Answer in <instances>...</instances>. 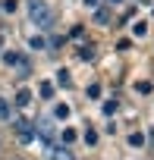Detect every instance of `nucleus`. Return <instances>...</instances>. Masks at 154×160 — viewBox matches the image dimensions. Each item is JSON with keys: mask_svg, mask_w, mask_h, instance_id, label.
I'll use <instances>...</instances> for the list:
<instances>
[{"mask_svg": "<svg viewBox=\"0 0 154 160\" xmlns=\"http://www.w3.org/2000/svg\"><path fill=\"white\" fill-rule=\"evenodd\" d=\"M28 19L38 28H50L54 25V13H50V7L44 0H28Z\"/></svg>", "mask_w": 154, "mask_h": 160, "instance_id": "1", "label": "nucleus"}, {"mask_svg": "<svg viewBox=\"0 0 154 160\" xmlns=\"http://www.w3.org/2000/svg\"><path fill=\"white\" fill-rule=\"evenodd\" d=\"M10 126H13V132H16V138H19L22 144L35 141V129H32V122H28L25 116H13V119H10Z\"/></svg>", "mask_w": 154, "mask_h": 160, "instance_id": "2", "label": "nucleus"}, {"mask_svg": "<svg viewBox=\"0 0 154 160\" xmlns=\"http://www.w3.org/2000/svg\"><path fill=\"white\" fill-rule=\"evenodd\" d=\"M47 157H50V160H75L66 144H50V148H47Z\"/></svg>", "mask_w": 154, "mask_h": 160, "instance_id": "3", "label": "nucleus"}, {"mask_svg": "<svg viewBox=\"0 0 154 160\" xmlns=\"http://www.w3.org/2000/svg\"><path fill=\"white\" fill-rule=\"evenodd\" d=\"M28 104H32V91L28 88H19L16 91V107H28Z\"/></svg>", "mask_w": 154, "mask_h": 160, "instance_id": "4", "label": "nucleus"}, {"mask_svg": "<svg viewBox=\"0 0 154 160\" xmlns=\"http://www.w3.org/2000/svg\"><path fill=\"white\" fill-rule=\"evenodd\" d=\"M0 119H3V122H10V119H13V107H10V101H7V98H0Z\"/></svg>", "mask_w": 154, "mask_h": 160, "instance_id": "5", "label": "nucleus"}, {"mask_svg": "<svg viewBox=\"0 0 154 160\" xmlns=\"http://www.w3.org/2000/svg\"><path fill=\"white\" fill-rule=\"evenodd\" d=\"M57 85H60V88H72V75H69L66 69H57Z\"/></svg>", "mask_w": 154, "mask_h": 160, "instance_id": "6", "label": "nucleus"}, {"mask_svg": "<svg viewBox=\"0 0 154 160\" xmlns=\"http://www.w3.org/2000/svg\"><path fill=\"white\" fill-rule=\"evenodd\" d=\"M95 22H98V25H107V22H110V10H101V7H98V10H95Z\"/></svg>", "mask_w": 154, "mask_h": 160, "instance_id": "7", "label": "nucleus"}, {"mask_svg": "<svg viewBox=\"0 0 154 160\" xmlns=\"http://www.w3.org/2000/svg\"><path fill=\"white\" fill-rule=\"evenodd\" d=\"M79 60H85V63L95 60V47H91V44H82V47H79Z\"/></svg>", "mask_w": 154, "mask_h": 160, "instance_id": "8", "label": "nucleus"}, {"mask_svg": "<svg viewBox=\"0 0 154 160\" xmlns=\"http://www.w3.org/2000/svg\"><path fill=\"white\" fill-rule=\"evenodd\" d=\"M132 35H135V38H145V35H148V22H141V19H138V22L132 25Z\"/></svg>", "mask_w": 154, "mask_h": 160, "instance_id": "9", "label": "nucleus"}, {"mask_svg": "<svg viewBox=\"0 0 154 160\" xmlns=\"http://www.w3.org/2000/svg\"><path fill=\"white\" fill-rule=\"evenodd\" d=\"M28 47H32V50H44V47H47V41H44L41 35H35V38H28Z\"/></svg>", "mask_w": 154, "mask_h": 160, "instance_id": "10", "label": "nucleus"}, {"mask_svg": "<svg viewBox=\"0 0 154 160\" xmlns=\"http://www.w3.org/2000/svg\"><path fill=\"white\" fill-rule=\"evenodd\" d=\"M54 116H57V119H66V116H69V104H57V107H54Z\"/></svg>", "mask_w": 154, "mask_h": 160, "instance_id": "11", "label": "nucleus"}, {"mask_svg": "<svg viewBox=\"0 0 154 160\" xmlns=\"http://www.w3.org/2000/svg\"><path fill=\"white\" fill-rule=\"evenodd\" d=\"M129 144H132V148H145V135H141V132H132V135H129Z\"/></svg>", "mask_w": 154, "mask_h": 160, "instance_id": "12", "label": "nucleus"}, {"mask_svg": "<svg viewBox=\"0 0 154 160\" xmlns=\"http://www.w3.org/2000/svg\"><path fill=\"white\" fill-rule=\"evenodd\" d=\"M69 141H75V132H72V129H63V135H60V144H66V148H69Z\"/></svg>", "mask_w": 154, "mask_h": 160, "instance_id": "13", "label": "nucleus"}, {"mask_svg": "<svg viewBox=\"0 0 154 160\" xmlns=\"http://www.w3.org/2000/svg\"><path fill=\"white\" fill-rule=\"evenodd\" d=\"M82 138H85V144H98V132H95V129H85Z\"/></svg>", "mask_w": 154, "mask_h": 160, "instance_id": "14", "label": "nucleus"}, {"mask_svg": "<svg viewBox=\"0 0 154 160\" xmlns=\"http://www.w3.org/2000/svg\"><path fill=\"white\" fill-rule=\"evenodd\" d=\"M116 107H120L116 101H107V104H104V116H113V113H116Z\"/></svg>", "mask_w": 154, "mask_h": 160, "instance_id": "15", "label": "nucleus"}, {"mask_svg": "<svg viewBox=\"0 0 154 160\" xmlns=\"http://www.w3.org/2000/svg\"><path fill=\"white\" fill-rule=\"evenodd\" d=\"M50 94H54V85L44 82V85H41V98H50Z\"/></svg>", "mask_w": 154, "mask_h": 160, "instance_id": "16", "label": "nucleus"}, {"mask_svg": "<svg viewBox=\"0 0 154 160\" xmlns=\"http://www.w3.org/2000/svg\"><path fill=\"white\" fill-rule=\"evenodd\" d=\"M88 98H101V85H88Z\"/></svg>", "mask_w": 154, "mask_h": 160, "instance_id": "17", "label": "nucleus"}, {"mask_svg": "<svg viewBox=\"0 0 154 160\" xmlns=\"http://www.w3.org/2000/svg\"><path fill=\"white\" fill-rule=\"evenodd\" d=\"M69 35H72V38H82V35H85V28H82V25H72V32H69Z\"/></svg>", "mask_w": 154, "mask_h": 160, "instance_id": "18", "label": "nucleus"}, {"mask_svg": "<svg viewBox=\"0 0 154 160\" xmlns=\"http://www.w3.org/2000/svg\"><path fill=\"white\" fill-rule=\"evenodd\" d=\"M3 10H7V13H13V10H16V0H3Z\"/></svg>", "mask_w": 154, "mask_h": 160, "instance_id": "19", "label": "nucleus"}, {"mask_svg": "<svg viewBox=\"0 0 154 160\" xmlns=\"http://www.w3.org/2000/svg\"><path fill=\"white\" fill-rule=\"evenodd\" d=\"M82 3H85L88 10H98V3H101V0H82Z\"/></svg>", "mask_w": 154, "mask_h": 160, "instance_id": "20", "label": "nucleus"}, {"mask_svg": "<svg viewBox=\"0 0 154 160\" xmlns=\"http://www.w3.org/2000/svg\"><path fill=\"white\" fill-rule=\"evenodd\" d=\"M116 3H123V0H110V7H116Z\"/></svg>", "mask_w": 154, "mask_h": 160, "instance_id": "21", "label": "nucleus"}, {"mask_svg": "<svg viewBox=\"0 0 154 160\" xmlns=\"http://www.w3.org/2000/svg\"><path fill=\"white\" fill-rule=\"evenodd\" d=\"M0 47H3V38H0Z\"/></svg>", "mask_w": 154, "mask_h": 160, "instance_id": "22", "label": "nucleus"}]
</instances>
